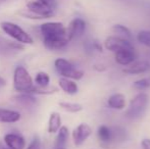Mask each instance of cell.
I'll return each instance as SVG.
<instances>
[{"label":"cell","mask_w":150,"mask_h":149,"mask_svg":"<svg viewBox=\"0 0 150 149\" xmlns=\"http://www.w3.org/2000/svg\"><path fill=\"white\" fill-rule=\"evenodd\" d=\"M4 141L10 149H24L25 144H26L24 138L21 137L20 135H16V134L5 135L4 136Z\"/></svg>","instance_id":"15"},{"label":"cell","mask_w":150,"mask_h":149,"mask_svg":"<svg viewBox=\"0 0 150 149\" xmlns=\"http://www.w3.org/2000/svg\"><path fill=\"white\" fill-rule=\"evenodd\" d=\"M58 149H64V148H58Z\"/></svg>","instance_id":"35"},{"label":"cell","mask_w":150,"mask_h":149,"mask_svg":"<svg viewBox=\"0 0 150 149\" xmlns=\"http://www.w3.org/2000/svg\"><path fill=\"white\" fill-rule=\"evenodd\" d=\"M58 85H59L60 89L63 92H65L67 94H69V95H74L79 90L77 83H75L73 80L67 79V78H61V79H59Z\"/></svg>","instance_id":"16"},{"label":"cell","mask_w":150,"mask_h":149,"mask_svg":"<svg viewBox=\"0 0 150 149\" xmlns=\"http://www.w3.org/2000/svg\"><path fill=\"white\" fill-rule=\"evenodd\" d=\"M111 31L113 32V34H115V36L122 38V39L129 40V41H132V38H133L132 32L130 31V29L127 28L124 25H120V24L113 25L112 28H111Z\"/></svg>","instance_id":"18"},{"label":"cell","mask_w":150,"mask_h":149,"mask_svg":"<svg viewBox=\"0 0 150 149\" xmlns=\"http://www.w3.org/2000/svg\"><path fill=\"white\" fill-rule=\"evenodd\" d=\"M137 40L139 43H141L142 45L146 46V47L150 48V31L143 30L140 31L137 35Z\"/></svg>","instance_id":"28"},{"label":"cell","mask_w":150,"mask_h":149,"mask_svg":"<svg viewBox=\"0 0 150 149\" xmlns=\"http://www.w3.org/2000/svg\"><path fill=\"white\" fill-rule=\"evenodd\" d=\"M61 128V117L58 112H52L49 117L48 123V132L50 134L56 133Z\"/></svg>","instance_id":"20"},{"label":"cell","mask_w":150,"mask_h":149,"mask_svg":"<svg viewBox=\"0 0 150 149\" xmlns=\"http://www.w3.org/2000/svg\"><path fill=\"white\" fill-rule=\"evenodd\" d=\"M27 7L31 12L37 14L40 16V18H49L53 16V8L51 6V3L44 0H37L27 4Z\"/></svg>","instance_id":"5"},{"label":"cell","mask_w":150,"mask_h":149,"mask_svg":"<svg viewBox=\"0 0 150 149\" xmlns=\"http://www.w3.org/2000/svg\"><path fill=\"white\" fill-rule=\"evenodd\" d=\"M49 82H50V77L48 74H46V73L44 72H40L38 73L37 76H36L35 78V83L36 85L40 86V87H47L48 85H49Z\"/></svg>","instance_id":"26"},{"label":"cell","mask_w":150,"mask_h":149,"mask_svg":"<svg viewBox=\"0 0 150 149\" xmlns=\"http://www.w3.org/2000/svg\"><path fill=\"white\" fill-rule=\"evenodd\" d=\"M104 48L106 50L112 52H117L122 49H128V48H134L132 42L129 40L122 39L117 36H109L104 40V44H103Z\"/></svg>","instance_id":"7"},{"label":"cell","mask_w":150,"mask_h":149,"mask_svg":"<svg viewBox=\"0 0 150 149\" xmlns=\"http://www.w3.org/2000/svg\"><path fill=\"white\" fill-rule=\"evenodd\" d=\"M83 46H84V49H85V51L87 54H93L95 51H97V52L103 51L102 45H101L97 40H94V39L86 40V41L84 42Z\"/></svg>","instance_id":"22"},{"label":"cell","mask_w":150,"mask_h":149,"mask_svg":"<svg viewBox=\"0 0 150 149\" xmlns=\"http://www.w3.org/2000/svg\"><path fill=\"white\" fill-rule=\"evenodd\" d=\"M0 149H2V146L1 145H0Z\"/></svg>","instance_id":"34"},{"label":"cell","mask_w":150,"mask_h":149,"mask_svg":"<svg viewBox=\"0 0 150 149\" xmlns=\"http://www.w3.org/2000/svg\"><path fill=\"white\" fill-rule=\"evenodd\" d=\"M16 102H18L20 105L22 106H25V107H33L36 103H37V99L34 97L32 94H29V93H24L23 95H20V96H16L14 98Z\"/></svg>","instance_id":"21"},{"label":"cell","mask_w":150,"mask_h":149,"mask_svg":"<svg viewBox=\"0 0 150 149\" xmlns=\"http://www.w3.org/2000/svg\"><path fill=\"white\" fill-rule=\"evenodd\" d=\"M28 149H41V141L39 138H34Z\"/></svg>","instance_id":"29"},{"label":"cell","mask_w":150,"mask_h":149,"mask_svg":"<svg viewBox=\"0 0 150 149\" xmlns=\"http://www.w3.org/2000/svg\"><path fill=\"white\" fill-rule=\"evenodd\" d=\"M40 31L43 38H51L57 36H65L67 35V30L61 23L50 22L41 25Z\"/></svg>","instance_id":"6"},{"label":"cell","mask_w":150,"mask_h":149,"mask_svg":"<svg viewBox=\"0 0 150 149\" xmlns=\"http://www.w3.org/2000/svg\"><path fill=\"white\" fill-rule=\"evenodd\" d=\"M59 106L67 112L76 113L83 109V106L76 102H59Z\"/></svg>","instance_id":"24"},{"label":"cell","mask_w":150,"mask_h":149,"mask_svg":"<svg viewBox=\"0 0 150 149\" xmlns=\"http://www.w3.org/2000/svg\"><path fill=\"white\" fill-rule=\"evenodd\" d=\"M112 130V141H125L127 139V131L122 127H113Z\"/></svg>","instance_id":"25"},{"label":"cell","mask_w":150,"mask_h":149,"mask_svg":"<svg viewBox=\"0 0 150 149\" xmlns=\"http://www.w3.org/2000/svg\"><path fill=\"white\" fill-rule=\"evenodd\" d=\"M71 41L69 35L65 36H58V37H51V38H43L44 45L47 49L50 50H59L64 48Z\"/></svg>","instance_id":"12"},{"label":"cell","mask_w":150,"mask_h":149,"mask_svg":"<svg viewBox=\"0 0 150 149\" xmlns=\"http://www.w3.org/2000/svg\"><path fill=\"white\" fill-rule=\"evenodd\" d=\"M69 129L67 127H61L58 131L57 137H56V141H55V149L58 148H64L65 144L67 142L69 139Z\"/></svg>","instance_id":"23"},{"label":"cell","mask_w":150,"mask_h":149,"mask_svg":"<svg viewBox=\"0 0 150 149\" xmlns=\"http://www.w3.org/2000/svg\"><path fill=\"white\" fill-rule=\"evenodd\" d=\"M13 87L18 92L32 94V91H33L35 85H34L30 74L24 66H18L14 71Z\"/></svg>","instance_id":"1"},{"label":"cell","mask_w":150,"mask_h":149,"mask_svg":"<svg viewBox=\"0 0 150 149\" xmlns=\"http://www.w3.org/2000/svg\"><path fill=\"white\" fill-rule=\"evenodd\" d=\"M148 103H149L148 94L144 93V92H141V93L137 94L130 101L129 107L126 112V115L129 119H138L146 110Z\"/></svg>","instance_id":"2"},{"label":"cell","mask_w":150,"mask_h":149,"mask_svg":"<svg viewBox=\"0 0 150 149\" xmlns=\"http://www.w3.org/2000/svg\"><path fill=\"white\" fill-rule=\"evenodd\" d=\"M133 87L137 90H145V89H149L150 88V76L149 77H145L142 78L140 80H137L133 83Z\"/></svg>","instance_id":"27"},{"label":"cell","mask_w":150,"mask_h":149,"mask_svg":"<svg viewBox=\"0 0 150 149\" xmlns=\"http://www.w3.org/2000/svg\"><path fill=\"white\" fill-rule=\"evenodd\" d=\"M2 31L5 34H7L9 37H11L12 39L16 40L20 43L23 44H32L33 43V39L28 33L25 30H23L20 26L13 24L10 22H2L0 24Z\"/></svg>","instance_id":"3"},{"label":"cell","mask_w":150,"mask_h":149,"mask_svg":"<svg viewBox=\"0 0 150 149\" xmlns=\"http://www.w3.org/2000/svg\"><path fill=\"white\" fill-rule=\"evenodd\" d=\"M54 66L57 73L62 78H67L71 80H81L84 77V72L78 70L73 64L64 58H57L54 62Z\"/></svg>","instance_id":"4"},{"label":"cell","mask_w":150,"mask_h":149,"mask_svg":"<svg viewBox=\"0 0 150 149\" xmlns=\"http://www.w3.org/2000/svg\"><path fill=\"white\" fill-rule=\"evenodd\" d=\"M136 59V53H135L134 48H128V49H122L115 52V60L117 64L120 66H130Z\"/></svg>","instance_id":"11"},{"label":"cell","mask_w":150,"mask_h":149,"mask_svg":"<svg viewBox=\"0 0 150 149\" xmlns=\"http://www.w3.org/2000/svg\"><path fill=\"white\" fill-rule=\"evenodd\" d=\"M5 85H6V82H5V80H4L3 78L1 77V76H0V90H1L2 88H3Z\"/></svg>","instance_id":"32"},{"label":"cell","mask_w":150,"mask_h":149,"mask_svg":"<svg viewBox=\"0 0 150 149\" xmlns=\"http://www.w3.org/2000/svg\"><path fill=\"white\" fill-rule=\"evenodd\" d=\"M21 114L18 112L9 109H4V108H0V121L1 123H16V121H20Z\"/></svg>","instance_id":"17"},{"label":"cell","mask_w":150,"mask_h":149,"mask_svg":"<svg viewBox=\"0 0 150 149\" xmlns=\"http://www.w3.org/2000/svg\"><path fill=\"white\" fill-rule=\"evenodd\" d=\"M141 146L142 149H150V139L148 138H145L141 141Z\"/></svg>","instance_id":"30"},{"label":"cell","mask_w":150,"mask_h":149,"mask_svg":"<svg viewBox=\"0 0 150 149\" xmlns=\"http://www.w3.org/2000/svg\"><path fill=\"white\" fill-rule=\"evenodd\" d=\"M150 70V64L146 60L135 61L127 68H122V73L127 75H139L146 73Z\"/></svg>","instance_id":"13"},{"label":"cell","mask_w":150,"mask_h":149,"mask_svg":"<svg viewBox=\"0 0 150 149\" xmlns=\"http://www.w3.org/2000/svg\"><path fill=\"white\" fill-rule=\"evenodd\" d=\"M44 1H47V2H50V3H51V2H53L54 0H44Z\"/></svg>","instance_id":"33"},{"label":"cell","mask_w":150,"mask_h":149,"mask_svg":"<svg viewBox=\"0 0 150 149\" xmlns=\"http://www.w3.org/2000/svg\"><path fill=\"white\" fill-rule=\"evenodd\" d=\"M92 134V129L87 124H80L73 131V140L76 146H80L88 139Z\"/></svg>","instance_id":"10"},{"label":"cell","mask_w":150,"mask_h":149,"mask_svg":"<svg viewBox=\"0 0 150 149\" xmlns=\"http://www.w3.org/2000/svg\"><path fill=\"white\" fill-rule=\"evenodd\" d=\"M86 31V22L80 18L73 20L67 28V35L69 40L79 39L84 35Z\"/></svg>","instance_id":"9"},{"label":"cell","mask_w":150,"mask_h":149,"mask_svg":"<svg viewBox=\"0 0 150 149\" xmlns=\"http://www.w3.org/2000/svg\"><path fill=\"white\" fill-rule=\"evenodd\" d=\"M107 104L111 109L122 110L126 107V96L122 93H115L109 96Z\"/></svg>","instance_id":"14"},{"label":"cell","mask_w":150,"mask_h":149,"mask_svg":"<svg viewBox=\"0 0 150 149\" xmlns=\"http://www.w3.org/2000/svg\"><path fill=\"white\" fill-rule=\"evenodd\" d=\"M97 136L102 143H109L112 141V130L110 127L101 125L97 130Z\"/></svg>","instance_id":"19"},{"label":"cell","mask_w":150,"mask_h":149,"mask_svg":"<svg viewBox=\"0 0 150 149\" xmlns=\"http://www.w3.org/2000/svg\"><path fill=\"white\" fill-rule=\"evenodd\" d=\"M22 50H24L23 45L5 39L0 35V56L1 57H10Z\"/></svg>","instance_id":"8"},{"label":"cell","mask_w":150,"mask_h":149,"mask_svg":"<svg viewBox=\"0 0 150 149\" xmlns=\"http://www.w3.org/2000/svg\"><path fill=\"white\" fill-rule=\"evenodd\" d=\"M94 68L96 71H98V72H104V71H106V66H105V64H95Z\"/></svg>","instance_id":"31"}]
</instances>
